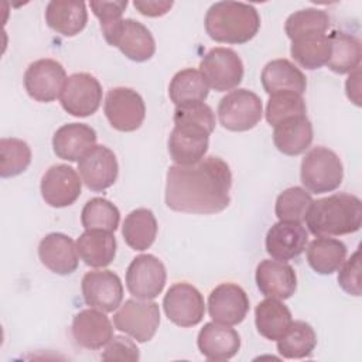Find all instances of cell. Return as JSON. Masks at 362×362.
I'll use <instances>...</instances> for the list:
<instances>
[{"label":"cell","instance_id":"46","mask_svg":"<svg viewBox=\"0 0 362 362\" xmlns=\"http://www.w3.org/2000/svg\"><path fill=\"white\" fill-rule=\"evenodd\" d=\"M345 88H346V95L348 98L355 103V105H361L359 102V89H361V85H359V68H356L355 71L351 72V75L348 76L346 79V83H345Z\"/></svg>","mask_w":362,"mask_h":362},{"label":"cell","instance_id":"30","mask_svg":"<svg viewBox=\"0 0 362 362\" xmlns=\"http://www.w3.org/2000/svg\"><path fill=\"white\" fill-rule=\"evenodd\" d=\"M208 92L209 86L202 74L192 68L178 71L168 85V96L177 107L204 103Z\"/></svg>","mask_w":362,"mask_h":362},{"label":"cell","instance_id":"33","mask_svg":"<svg viewBox=\"0 0 362 362\" xmlns=\"http://www.w3.org/2000/svg\"><path fill=\"white\" fill-rule=\"evenodd\" d=\"M293 59L305 69H318L327 65L331 55V41L327 34H311L291 41Z\"/></svg>","mask_w":362,"mask_h":362},{"label":"cell","instance_id":"40","mask_svg":"<svg viewBox=\"0 0 362 362\" xmlns=\"http://www.w3.org/2000/svg\"><path fill=\"white\" fill-rule=\"evenodd\" d=\"M305 102L301 95L296 92H277L270 95L266 105V120L270 126H276L280 122L305 115Z\"/></svg>","mask_w":362,"mask_h":362},{"label":"cell","instance_id":"32","mask_svg":"<svg viewBox=\"0 0 362 362\" xmlns=\"http://www.w3.org/2000/svg\"><path fill=\"white\" fill-rule=\"evenodd\" d=\"M346 257V246L331 236H318L307 247V260L318 274H332Z\"/></svg>","mask_w":362,"mask_h":362},{"label":"cell","instance_id":"45","mask_svg":"<svg viewBox=\"0 0 362 362\" xmlns=\"http://www.w3.org/2000/svg\"><path fill=\"white\" fill-rule=\"evenodd\" d=\"M134 8L139 10L140 14L146 16V17H160L164 16L170 11V8L173 7V1H158V0H147V1H140L136 0L133 3Z\"/></svg>","mask_w":362,"mask_h":362},{"label":"cell","instance_id":"36","mask_svg":"<svg viewBox=\"0 0 362 362\" xmlns=\"http://www.w3.org/2000/svg\"><path fill=\"white\" fill-rule=\"evenodd\" d=\"M329 27V16L320 8H303L290 14L284 23V31L293 41L311 34H325Z\"/></svg>","mask_w":362,"mask_h":362},{"label":"cell","instance_id":"3","mask_svg":"<svg viewBox=\"0 0 362 362\" xmlns=\"http://www.w3.org/2000/svg\"><path fill=\"white\" fill-rule=\"evenodd\" d=\"M206 34L216 42L245 44L260 28V17L252 4L242 1L214 3L205 16Z\"/></svg>","mask_w":362,"mask_h":362},{"label":"cell","instance_id":"44","mask_svg":"<svg viewBox=\"0 0 362 362\" xmlns=\"http://www.w3.org/2000/svg\"><path fill=\"white\" fill-rule=\"evenodd\" d=\"M93 14L100 21V28L109 27L119 20L127 7V1H90L89 3Z\"/></svg>","mask_w":362,"mask_h":362},{"label":"cell","instance_id":"19","mask_svg":"<svg viewBox=\"0 0 362 362\" xmlns=\"http://www.w3.org/2000/svg\"><path fill=\"white\" fill-rule=\"evenodd\" d=\"M308 242V233L300 222L279 221L266 235V252L276 260L287 262L298 257Z\"/></svg>","mask_w":362,"mask_h":362},{"label":"cell","instance_id":"24","mask_svg":"<svg viewBox=\"0 0 362 362\" xmlns=\"http://www.w3.org/2000/svg\"><path fill=\"white\" fill-rule=\"evenodd\" d=\"M96 132L85 123H68L61 126L52 137V148L57 157L66 161H79L93 146Z\"/></svg>","mask_w":362,"mask_h":362},{"label":"cell","instance_id":"31","mask_svg":"<svg viewBox=\"0 0 362 362\" xmlns=\"http://www.w3.org/2000/svg\"><path fill=\"white\" fill-rule=\"evenodd\" d=\"M157 228L154 214L147 208H139L124 218L122 235L129 247L143 252L154 243Z\"/></svg>","mask_w":362,"mask_h":362},{"label":"cell","instance_id":"10","mask_svg":"<svg viewBox=\"0 0 362 362\" xmlns=\"http://www.w3.org/2000/svg\"><path fill=\"white\" fill-rule=\"evenodd\" d=\"M66 79V72L58 61L42 58L28 65L24 74V88L34 100L48 103L61 96Z\"/></svg>","mask_w":362,"mask_h":362},{"label":"cell","instance_id":"18","mask_svg":"<svg viewBox=\"0 0 362 362\" xmlns=\"http://www.w3.org/2000/svg\"><path fill=\"white\" fill-rule=\"evenodd\" d=\"M249 311V298L246 291L233 283L216 286L208 297L209 317L219 324H240Z\"/></svg>","mask_w":362,"mask_h":362},{"label":"cell","instance_id":"13","mask_svg":"<svg viewBox=\"0 0 362 362\" xmlns=\"http://www.w3.org/2000/svg\"><path fill=\"white\" fill-rule=\"evenodd\" d=\"M163 308L171 322L184 328L199 324L205 314L202 294L188 283L173 284L164 296Z\"/></svg>","mask_w":362,"mask_h":362},{"label":"cell","instance_id":"38","mask_svg":"<svg viewBox=\"0 0 362 362\" xmlns=\"http://www.w3.org/2000/svg\"><path fill=\"white\" fill-rule=\"evenodd\" d=\"M31 163V148L20 139L0 140V175L3 178L16 177L24 173Z\"/></svg>","mask_w":362,"mask_h":362},{"label":"cell","instance_id":"1","mask_svg":"<svg viewBox=\"0 0 362 362\" xmlns=\"http://www.w3.org/2000/svg\"><path fill=\"white\" fill-rule=\"evenodd\" d=\"M232 173L216 156H208L191 165L174 164L167 171L165 204L185 214H216L229 202Z\"/></svg>","mask_w":362,"mask_h":362},{"label":"cell","instance_id":"43","mask_svg":"<svg viewBox=\"0 0 362 362\" xmlns=\"http://www.w3.org/2000/svg\"><path fill=\"white\" fill-rule=\"evenodd\" d=\"M140 354L137 345L127 337H113L102 354L103 361H139Z\"/></svg>","mask_w":362,"mask_h":362},{"label":"cell","instance_id":"12","mask_svg":"<svg viewBox=\"0 0 362 362\" xmlns=\"http://www.w3.org/2000/svg\"><path fill=\"white\" fill-rule=\"evenodd\" d=\"M65 112L75 117L93 115L102 102V86L99 81L86 72H78L68 76L59 96Z\"/></svg>","mask_w":362,"mask_h":362},{"label":"cell","instance_id":"8","mask_svg":"<svg viewBox=\"0 0 362 362\" xmlns=\"http://www.w3.org/2000/svg\"><path fill=\"white\" fill-rule=\"evenodd\" d=\"M199 72L216 92L236 88L243 78V62L230 48L216 47L205 54L199 64Z\"/></svg>","mask_w":362,"mask_h":362},{"label":"cell","instance_id":"16","mask_svg":"<svg viewBox=\"0 0 362 362\" xmlns=\"http://www.w3.org/2000/svg\"><path fill=\"white\" fill-rule=\"evenodd\" d=\"M40 188L45 204L52 208H65L79 198L82 180L71 165L55 164L44 173Z\"/></svg>","mask_w":362,"mask_h":362},{"label":"cell","instance_id":"4","mask_svg":"<svg viewBox=\"0 0 362 362\" xmlns=\"http://www.w3.org/2000/svg\"><path fill=\"white\" fill-rule=\"evenodd\" d=\"M300 178L303 185L310 192H331L342 182V161L332 150L322 146L314 147L304 156L301 161Z\"/></svg>","mask_w":362,"mask_h":362},{"label":"cell","instance_id":"6","mask_svg":"<svg viewBox=\"0 0 362 362\" xmlns=\"http://www.w3.org/2000/svg\"><path fill=\"white\" fill-rule=\"evenodd\" d=\"M115 327L137 342L150 341L160 325L158 304L150 300L129 298L113 315Z\"/></svg>","mask_w":362,"mask_h":362},{"label":"cell","instance_id":"2","mask_svg":"<svg viewBox=\"0 0 362 362\" xmlns=\"http://www.w3.org/2000/svg\"><path fill=\"white\" fill-rule=\"evenodd\" d=\"M304 221L314 236L354 233L362 225V202L352 194H332L313 201Z\"/></svg>","mask_w":362,"mask_h":362},{"label":"cell","instance_id":"37","mask_svg":"<svg viewBox=\"0 0 362 362\" xmlns=\"http://www.w3.org/2000/svg\"><path fill=\"white\" fill-rule=\"evenodd\" d=\"M120 212L110 201L96 197L89 199L81 212V223L86 230L100 229L115 232L119 226Z\"/></svg>","mask_w":362,"mask_h":362},{"label":"cell","instance_id":"28","mask_svg":"<svg viewBox=\"0 0 362 362\" xmlns=\"http://www.w3.org/2000/svg\"><path fill=\"white\" fill-rule=\"evenodd\" d=\"M76 250L86 266L106 267L116 256V239L113 232L85 230L76 240Z\"/></svg>","mask_w":362,"mask_h":362},{"label":"cell","instance_id":"22","mask_svg":"<svg viewBox=\"0 0 362 362\" xmlns=\"http://www.w3.org/2000/svg\"><path fill=\"white\" fill-rule=\"evenodd\" d=\"M72 337L86 349H100L113 338V327L103 311L88 308L79 311L72 320Z\"/></svg>","mask_w":362,"mask_h":362},{"label":"cell","instance_id":"39","mask_svg":"<svg viewBox=\"0 0 362 362\" xmlns=\"http://www.w3.org/2000/svg\"><path fill=\"white\" fill-rule=\"evenodd\" d=\"M313 204L311 195L301 187L284 189L276 199L274 212L279 221L303 222Z\"/></svg>","mask_w":362,"mask_h":362},{"label":"cell","instance_id":"42","mask_svg":"<svg viewBox=\"0 0 362 362\" xmlns=\"http://www.w3.org/2000/svg\"><path fill=\"white\" fill-rule=\"evenodd\" d=\"M338 284L344 291L351 296H361V262H359V250L348 259L344 260L341 267L338 269Z\"/></svg>","mask_w":362,"mask_h":362},{"label":"cell","instance_id":"14","mask_svg":"<svg viewBox=\"0 0 362 362\" xmlns=\"http://www.w3.org/2000/svg\"><path fill=\"white\" fill-rule=\"evenodd\" d=\"M211 130L202 126L175 124L168 137V153L178 165H191L204 158L209 146Z\"/></svg>","mask_w":362,"mask_h":362},{"label":"cell","instance_id":"23","mask_svg":"<svg viewBox=\"0 0 362 362\" xmlns=\"http://www.w3.org/2000/svg\"><path fill=\"white\" fill-rule=\"evenodd\" d=\"M198 349L209 361L233 358L240 348V337L230 325L206 322L198 334Z\"/></svg>","mask_w":362,"mask_h":362},{"label":"cell","instance_id":"7","mask_svg":"<svg viewBox=\"0 0 362 362\" xmlns=\"http://www.w3.org/2000/svg\"><path fill=\"white\" fill-rule=\"evenodd\" d=\"M263 116L260 98L247 89H236L226 93L218 105L221 124L230 132L253 129Z\"/></svg>","mask_w":362,"mask_h":362},{"label":"cell","instance_id":"15","mask_svg":"<svg viewBox=\"0 0 362 362\" xmlns=\"http://www.w3.org/2000/svg\"><path fill=\"white\" fill-rule=\"evenodd\" d=\"M81 287L86 305L103 313L115 311L123 300V284L112 270L88 272Z\"/></svg>","mask_w":362,"mask_h":362},{"label":"cell","instance_id":"9","mask_svg":"<svg viewBox=\"0 0 362 362\" xmlns=\"http://www.w3.org/2000/svg\"><path fill=\"white\" fill-rule=\"evenodd\" d=\"M105 116L110 126L119 132L137 130L146 117L143 98L132 88H112L105 99Z\"/></svg>","mask_w":362,"mask_h":362},{"label":"cell","instance_id":"21","mask_svg":"<svg viewBox=\"0 0 362 362\" xmlns=\"http://www.w3.org/2000/svg\"><path fill=\"white\" fill-rule=\"evenodd\" d=\"M41 263L55 274L66 276L78 267L76 243L65 233L52 232L41 239L38 245Z\"/></svg>","mask_w":362,"mask_h":362},{"label":"cell","instance_id":"35","mask_svg":"<svg viewBox=\"0 0 362 362\" xmlns=\"http://www.w3.org/2000/svg\"><path fill=\"white\" fill-rule=\"evenodd\" d=\"M315 345V331L305 321L291 322L284 335L277 339V351L286 359L307 358L313 354Z\"/></svg>","mask_w":362,"mask_h":362},{"label":"cell","instance_id":"20","mask_svg":"<svg viewBox=\"0 0 362 362\" xmlns=\"http://www.w3.org/2000/svg\"><path fill=\"white\" fill-rule=\"evenodd\" d=\"M256 284L266 297L277 300L290 298L297 288V276L294 269L286 262L276 259L262 260L256 267Z\"/></svg>","mask_w":362,"mask_h":362},{"label":"cell","instance_id":"5","mask_svg":"<svg viewBox=\"0 0 362 362\" xmlns=\"http://www.w3.org/2000/svg\"><path fill=\"white\" fill-rule=\"evenodd\" d=\"M105 40L120 49L132 61L144 62L156 52V41L150 30L133 18H122L102 28Z\"/></svg>","mask_w":362,"mask_h":362},{"label":"cell","instance_id":"26","mask_svg":"<svg viewBox=\"0 0 362 362\" xmlns=\"http://www.w3.org/2000/svg\"><path fill=\"white\" fill-rule=\"evenodd\" d=\"M262 85L266 93L296 92L303 95L307 88L305 75L288 59L279 58L267 62L262 71Z\"/></svg>","mask_w":362,"mask_h":362},{"label":"cell","instance_id":"27","mask_svg":"<svg viewBox=\"0 0 362 362\" xmlns=\"http://www.w3.org/2000/svg\"><path fill=\"white\" fill-rule=\"evenodd\" d=\"M313 124L307 116L288 117L274 126L273 143L286 156L304 153L313 141Z\"/></svg>","mask_w":362,"mask_h":362},{"label":"cell","instance_id":"25","mask_svg":"<svg viewBox=\"0 0 362 362\" xmlns=\"http://www.w3.org/2000/svg\"><path fill=\"white\" fill-rule=\"evenodd\" d=\"M45 23L55 33L64 37H74L88 23L86 4L83 1L52 0L45 8Z\"/></svg>","mask_w":362,"mask_h":362},{"label":"cell","instance_id":"29","mask_svg":"<svg viewBox=\"0 0 362 362\" xmlns=\"http://www.w3.org/2000/svg\"><path fill=\"white\" fill-rule=\"evenodd\" d=\"M255 322L257 332L270 341L280 339L293 322L291 313L280 300L267 297L255 308Z\"/></svg>","mask_w":362,"mask_h":362},{"label":"cell","instance_id":"34","mask_svg":"<svg viewBox=\"0 0 362 362\" xmlns=\"http://www.w3.org/2000/svg\"><path fill=\"white\" fill-rule=\"evenodd\" d=\"M331 41V55L327 66L335 74H348L359 68L362 47L359 38L355 35L334 31L329 35Z\"/></svg>","mask_w":362,"mask_h":362},{"label":"cell","instance_id":"41","mask_svg":"<svg viewBox=\"0 0 362 362\" xmlns=\"http://www.w3.org/2000/svg\"><path fill=\"white\" fill-rule=\"evenodd\" d=\"M180 123L197 124V126H202V127H206L208 130L214 132V129H215V113L205 103H198V105L184 106V107H175L174 124H180Z\"/></svg>","mask_w":362,"mask_h":362},{"label":"cell","instance_id":"17","mask_svg":"<svg viewBox=\"0 0 362 362\" xmlns=\"http://www.w3.org/2000/svg\"><path fill=\"white\" fill-rule=\"evenodd\" d=\"M78 170L83 184L92 191H105L112 187L119 174L115 153L106 146H93L79 161Z\"/></svg>","mask_w":362,"mask_h":362},{"label":"cell","instance_id":"11","mask_svg":"<svg viewBox=\"0 0 362 362\" xmlns=\"http://www.w3.org/2000/svg\"><path fill=\"white\" fill-rule=\"evenodd\" d=\"M167 272L154 255L136 256L126 270V286L132 296L141 300L156 298L164 288Z\"/></svg>","mask_w":362,"mask_h":362}]
</instances>
